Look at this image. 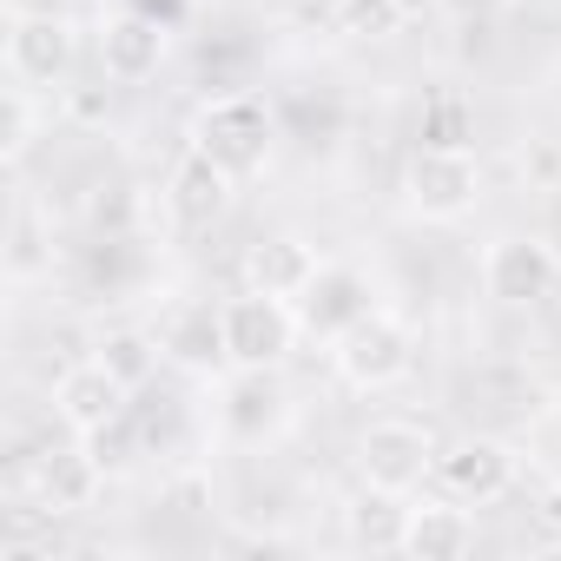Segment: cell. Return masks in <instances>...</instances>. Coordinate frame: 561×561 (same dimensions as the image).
<instances>
[{"label": "cell", "mask_w": 561, "mask_h": 561, "mask_svg": "<svg viewBox=\"0 0 561 561\" xmlns=\"http://www.w3.org/2000/svg\"><path fill=\"white\" fill-rule=\"evenodd\" d=\"M277 416H285V390H277V370H231L225 383V430L257 443Z\"/></svg>", "instance_id": "cell-17"}, {"label": "cell", "mask_w": 561, "mask_h": 561, "mask_svg": "<svg viewBox=\"0 0 561 561\" xmlns=\"http://www.w3.org/2000/svg\"><path fill=\"white\" fill-rule=\"evenodd\" d=\"M27 489H34V502H41L47 515H80V508H93V495L106 489V469L93 462L87 443H67V449L34 456Z\"/></svg>", "instance_id": "cell-13"}, {"label": "cell", "mask_w": 561, "mask_h": 561, "mask_svg": "<svg viewBox=\"0 0 561 561\" xmlns=\"http://www.w3.org/2000/svg\"><path fill=\"white\" fill-rule=\"evenodd\" d=\"M469 548H476V522H469V508L456 495L449 502H410L397 554H410V561H462Z\"/></svg>", "instance_id": "cell-16"}, {"label": "cell", "mask_w": 561, "mask_h": 561, "mask_svg": "<svg viewBox=\"0 0 561 561\" xmlns=\"http://www.w3.org/2000/svg\"><path fill=\"white\" fill-rule=\"evenodd\" d=\"M554 430H561V397H554Z\"/></svg>", "instance_id": "cell-26"}, {"label": "cell", "mask_w": 561, "mask_h": 561, "mask_svg": "<svg viewBox=\"0 0 561 561\" xmlns=\"http://www.w3.org/2000/svg\"><path fill=\"white\" fill-rule=\"evenodd\" d=\"M41 93L34 87H8V100H0V152H8V165H21L27 159V146H34V126H41V106H34Z\"/></svg>", "instance_id": "cell-20"}, {"label": "cell", "mask_w": 561, "mask_h": 561, "mask_svg": "<svg viewBox=\"0 0 561 561\" xmlns=\"http://www.w3.org/2000/svg\"><path fill=\"white\" fill-rule=\"evenodd\" d=\"M436 8H443L449 21H462V27H489V21L508 14V0H436Z\"/></svg>", "instance_id": "cell-24"}, {"label": "cell", "mask_w": 561, "mask_h": 561, "mask_svg": "<svg viewBox=\"0 0 561 561\" xmlns=\"http://www.w3.org/2000/svg\"><path fill=\"white\" fill-rule=\"evenodd\" d=\"M185 152H205L211 165H225L231 179H257L271 165V146H277V119L257 93H218L192 113L185 126Z\"/></svg>", "instance_id": "cell-1"}, {"label": "cell", "mask_w": 561, "mask_h": 561, "mask_svg": "<svg viewBox=\"0 0 561 561\" xmlns=\"http://www.w3.org/2000/svg\"><path fill=\"white\" fill-rule=\"evenodd\" d=\"M14 244H8V271L14 277H34L41 264H47V244H41V225H34V211H14V231H8Z\"/></svg>", "instance_id": "cell-23"}, {"label": "cell", "mask_w": 561, "mask_h": 561, "mask_svg": "<svg viewBox=\"0 0 561 561\" xmlns=\"http://www.w3.org/2000/svg\"><path fill=\"white\" fill-rule=\"evenodd\" d=\"M436 476H443V489H449L456 502L489 508V502H502V495L515 489L522 456H515V443H502V436H462L456 449L436 456Z\"/></svg>", "instance_id": "cell-9"}, {"label": "cell", "mask_w": 561, "mask_h": 561, "mask_svg": "<svg viewBox=\"0 0 561 561\" xmlns=\"http://www.w3.org/2000/svg\"><path fill=\"white\" fill-rule=\"evenodd\" d=\"M476 139V119H469V100L462 93H436L423 106V146H469Z\"/></svg>", "instance_id": "cell-21"}, {"label": "cell", "mask_w": 561, "mask_h": 561, "mask_svg": "<svg viewBox=\"0 0 561 561\" xmlns=\"http://www.w3.org/2000/svg\"><path fill=\"white\" fill-rule=\"evenodd\" d=\"M231 192H238V179L225 165H211L205 152H185L179 172H172V185H165V211L185 231H205V225H218L231 211Z\"/></svg>", "instance_id": "cell-15"}, {"label": "cell", "mask_w": 561, "mask_h": 561, "mask_svg": "<svg viewBox=\"0 0 561 561\" xmlns=\"http://www.w3.org/2000/svg\"><path fill=\"white\" fill-rule=\"evenodd\" d=\"M41 8H54V0H41Z\"/></svg>", "instance_id": "cell-27"}, {"label": "cell", "mask_w": 561, "mask_h": 561, "mask_svg": "<svg viewBox=\"0 0 561 561\" xmlns=\"http://www.w3.org/2000/svg\"><path fill=\"white\" fill-rule=\"evenodd\" d=\"M403 205L423 225H456L482 205V159L469 146H416L403 165Z\"/></svg>", "instance_id": "cell-2"}, {"label": "cell", "mask_w": 561, "mask_h": 561, "mask_svg": "<svg viewBox=\"0 0 561 561\" xmlns=\"http://www.w3.org/2000/svg\"><path fill=\"white\" fill-rule=\"evenodd\" d=\"M403 515H410V495H390V489H370L364 482V495L351 502V541L357 548H377V554H397V541H403Z\"/></svg>", "instance_id": "cell-18"}, {"label": "cell", "mask_w": 561, "mask_h": 561, "mask_svg": "<svg viewBox=\"0 0 561 561\" xmlns=\"http://www.w3.org/2000/svg\"><path fill=\"white\" fill-rule=\"evenodd\" d=\"M165 54H172V27L159 21V14H113L106 27H100V73L113 80V87H139V80H152L159 67H165Z\"/></svg>", "instance_id": "cell-11"}, {"label": "cell", "mask_w": 561, "mask_h": 561, "mask_svg": "<svg viewBox=\"0 0 561 561\" xmlns=\"http://www.w3.org/2000/svg\"><path fill=\"white\" fill-rule=\"evenodd\" d=\"M126 397H133V383H119L100 357H87V364L60 370V383H54V416H60L73 436H93V430H106L113 416H126Z\"/></svg>", "instance_id": "cell-12"}, {"label": "cell", "mask_w": 561, "mask_h": 561, "mask_svg": "<svg viewBox=\"0 0 561 561\" xmlns=\"http://www.w3.org/2000/svg\"><path fill=\"white\" fill-rule=\"evenodd\" d=\"M159 351L172 370L185 377H211V370H231L225 364V305H205V298H179L165 318H159Z\"/></svg>", "instance_id": "cell-10"}, {"label": "cell", "mask_w": 561, "mask_h": 561, "mask_svg": "<svg viewBox=\"0 0 561 561\" xmlns=\"http://www.w3.org/2000/svg\"><path fill=\"white\" fill-rule=\"evenodd\" d=\"M67 73H73V27H67V14L21 8L14 27H8V80H21L34 93H47V87L60 93Z\"/></svg>", "instance_id": "cell-7"}, {"label": "cell", "mask_w": 561, "mask_h": 561, "mask_svg": "<svg viewBox=\"0 0 561 561\" xmlns=\"http://www.w3.org/2000/svg\"><path fill=\"white\" fill-rule=\"evenodd\" d=\"M93 357L119 377V383H146L152 377V364H165V351H159V337H146V331H106L100 344H93Z\"/></svg>", "instance_id": "cell-19"}, {"label": "cell", "mask_w": 561, "mask_h": 561, "mask_svg": "<svg viewBox=\"0 0 561 561\" xmlns=\"http://www.w3.org/2000/svg\"><path fill=\"white\" fill-rule=\"evenodd\" d=\"M331 364H337V377H344L351 390H390V383H403L410 364H416V331H410L397 311L377 305L364 324H351V331L331 344Z\"/></svg>", "instance_id": "cell-4"}, {"label": "cell", "mask_w": 561, "mask_h": 561, "mask_svg": "<svg viewBox=\"0 0 561 561\" xmlns=\"http://www.w3.org/2000/svg\"><path fill=\"white\" fill-rule=\"evenodd\" d=\"M305 8H324V14H337V8H344V0H305Z\"/></svg>", "instance_id": "cell-25"}, {"label": "cell", "mask_w": 561, "mask_h": 561, "mask_svg": "<svg viewBox=\"0 0 561 561\" xmlns=\"http://www.w3.org/2000/svg\"><path fill=\"white\" fill-rule=\"evenodd\" d=\"M357 476L370 489H390V495H416L423 476H436V443L423 423L410 416H383L357 436Z\"/></svg>", "instance_id": "cell-5"}, {"label": "cell", "mask_w": 561, "mask_h": 561, "mask_svg": "<svg viewBox=\"0 0 561 561\" xmlns=\"http://www.w3.org/2000/svg\"><path fill=\"white\" fill-rule=\"evenodd\" d=\"M87 449H93V462L106 469V476H119V469H133V456H139V436H133V416H113L106 430H93V436H80Z\"/></svg>", "instance_id": "cell-22"}, {"label": "cell", "mask_w": 561, "mask_h": 561, "mask_svg": "<svg viewBox=\"0 0 561 561\" xmlns=\"http://www.w3.org/2000/svg\"><path fill=\"white\" fill-rule=\"evenodd\" d=\"M324 271V257L298 238V231H271L244 251V285L271 291V298H305V285Z\"/></svg>", "instance_id": "cell-14"}, {"label": "cell", "mask_w": 561, "mask_h": 561, "mask_svg": "<svg viewBox=\"0 0 561 561\" xmlns=\"http://www.w3.org/2000/svg\"><path fill=\"white\" fill-rule=\"evenodd\" d=\"M298 337L305 331H298L291 298H271V291H251V285L238 298H225V364L231 370H277Z\"/></svg>", "instance_id": "cell-3"}, {"label": "cell", "mask_w": 561, "mask_h": 561, "mask_svg": "<svg viewBox=\"0 0 561 561\" xmlns=\"http://www.w3.org/2000/svg\"><path fill=\"white\" fill-rule=\"evenodd\" d=\"M291 311H298V331L311 344H337L351 324H364L377 311V291H370V277L357 264H324L305 285V298H291Z\"/></svg>", "instance_id": "cell-8"}, {"label": "cell", "mask_w": 561, "mask_h": 561, "mask_svg": "<svg viewBox=\"0 0 561 561\" xmlns=\"http://www.w3.org/2000/svg\"><path fill=\"white\" fill-rule=\"evenodd\" d=\"M561 285V257L548 238H528V231H502L489 251H482V291L508 311H528L541 305L548 291Z\"/></svg>", "instance_id": "cell-6"}]
</instances>
